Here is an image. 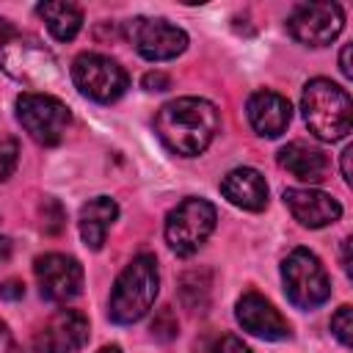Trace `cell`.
Returning a JSON list of instances; mask_svg holds the SVG:
<instances>
[{
  "mask_svg": "<svg viewBox=\"0 0 353 353\" xmlns=\"http://www.w3.org/2000/svg\"><path fill=\"white\" fill-rule=\"evenodd\" d=\"M221 127V113L210 99L176 97L165 102L154 116V132L163 146L179 157L201 154Z\"/></svg>",
  "mask_w": 353,
  "mask_h": 353,
  "instance_id": "obj_1",
  "label": "cell"
},
{
  "mask_svg": "<svg viewBox=\"0 0 353 353\" xmlns=\"http://www.w3.org/2000/svg\"><path fill=\"white\" fill-rule=\"evenodd\" d=\"M301 110L309 132L320 141H339L353 127V102L347 91L325 77H314L303 85Z\"/></svg>",
  "mask_w": 353,
  "mask_h": 353,
  "instance_id": "obj_2",
  "label": "cell"
},
{
  "mask_svg": "<svg viewBox=\"0 0 353 353\" xmlns=\"http://www.w3.org/2000/svg\"><path fill=\"white\" fill-rule=\"evenodd\" d=\"M160 287V270L157 259L152 254H138L132 262L119 273L110 301H108V317L119 325L138 323L154 303Z\"/></svg>",
  "mask_w": 353,
  "mask_h": 353,
  "instance_id": "obj_3",
  "label": "cell"
},
{
  "mask_svg": "<svg viewBox=\"0 0 353 353\" xmlns=\"http://www.w3.org/2000/svg\"><path fill=\"white\" fill-rule=\"evenodd\" d=\"M0 66L25 85H50L58 80L52 52L39 39L11 28L6 19H0Z\"/></svg>",
  "mask_w": 353,
  "mask_h": 353,
  "instance_id": "obj_4",
  "label": "cell"
},
{
  "mask_svg": "<svg viewBox=\"0 0 353 353\" xmlns=\"http://www.w3.org/2000/svg\"><path fill=\"white\" fill-rule=\"evenodd\" d=\"M281 281L284 292L292 306L298 309H317L331 295V281L323 262L309 248H295L281 262Z\"/></svg>",
  "mask_w": 353,
  "mask_h": 353,
  "instance_id": "obj_5",
  "label": "cell"
},
{
  "mask_svg": "<svg viewBox=\"0 0 353 353\" xmlns=\"http://www.w3.org/2000/svg\"><path fill=\"white\" fill-rule=\"evenodd\" d=\"M218 221L215 207L207 199H185L179 201L168 218H165V243L171 245V251H176L179 256H190L196 254L204 240L212 234Z\"/></svg>",
  "mask_w": 353,
  "mask_h": 353,
  "instance_id": "obj_6",
  "label": "cell"
},
{
  "mask_svg": "<svg viewBox=\"0 0 353 353\" xmlns=\"http://www.w3.org/2000/svg\"><path fill=\"white\" fill-rule=\"evenodd\" d=\"M72 80L83 97L102 105L116 102L130 85V77L119 66V61L102 52H80L72 63Z\"/></svg>",
  "mask_w": 353,
  "mask_h": 353,
  "instance_id": "obj_7",
  "label": "cell"
},
{
  "mask_svg": "<svg viewBox=\"0 0 353 353\" xmlns=\"http://www.w3.org/2000/svg\"><path fill=\"white\" fill-rule=\"evenodd\" d=\"M17 119L36 143L55 146V143H61V138L72 121V113L61 99H55L50 94L28 91V94L17 97Z\"/></svg>",
  "mask_w": 353,
  "mask_h": 353,
  "instance_id": "obj_8",
  "label": "cell"
},
{
  "mask_svg": "<svg viewBox=\"0 0 353 353\" xmlns=\"http://www.w3.org/2000/svg\"><path fill=\"white\" fill-rule=\"evenodd\" d=\"M345 25V11L339 3H301L292 8L287 28L295 41L306 47L331 44Z\"/></svg>",
  "mask_w": 353,
  "mask_h": 353,
  "instance_id": "obj_9",
  "label": "cell"
},
{
  "mask_svg": "<svg viewBox=\"0 0 353 353\" xmlns=\"http://www.w3.org/2000/svg\"><path fill=\"white\" fill-rule=\"evenodd\" d=\"M33 273L39 281V292L47 301L63 303L77 298L83 290V265L74 256H66L58 251L41 254L33 262Z\"/></svg>",
  "mask_w": 353,
  "mask_h": 353,
  "instance_id": "obj_10",
  "label": "cell"
},
{
  "mask_svg": "<svg viewBox=\"0 0 353 353\" xmlns=\"http://www.w3.org/2000/svg\"><path fill=\"white\" fill-rule=\"evenodd\" d=\"M130 39L146 61H171L188 47V33L160 17H138L130 22Z\"/></svg>",
  "mask_w": 353,
  "mask_h": 353,
  "instance_id": "obj_11",
  "label": "cell"
},
{
  "mask_svg": "<svg viewBox=\"0 0 353 353\" xmlns=\"http://www.w3.org/2000/svg\"><path fill=\"white\" fill-rule=\"evenodd\" d=\"M88 342V320L77 309H58L33 336L36 353H74Z\"/></svg>",
  "mask_w": 353,
  "mask_h": 353,
  "instance_id": "obj_12",
  "label": "cell"
},
{
  "mask_svg": "<svg viewBox=\"0 0 353 353\" xmlns=\"http://www.w3.org/2000/svg\"><path fill=\"white\" fill-rule=\"evenodd\" d=\"M234 317L237 323L254 334V336H262V339H290L292 331H290V323L281 317V312L259 292H243L237 306H234Z\"/></svg>",
  "mask_w": 353,
  "mask_h": 353,
  "instance_id": "obj_13",
  "label": "cell"
},
{
  "mask_svg": "<svg viewBox=\"0 0 353 353\" xmlns=\"http://www.w3.org/2000/svg\"><path fill=\"white\" fill-rule=\"evenodd\" d=\"M281 199L290 207L292 218L309 229H323V226L339 221V215H342V204L331 193H323L314 188H287Z\"/></svg>",
  "mask_w": 353,
  "mask_h": 353,
  "instance_id": "obj_14",
  "label": "cell"
},
{
  "mask_svg": "<svg viewBox=\"0 0 353 353\" xmlns=\"http://www.w3.org/2000/svg\"><path fill=\"white\" fill-rule=\"evenodd\" d=\"M248 121L251 127L256 130V135L262 138H279L290 119H292V108H290V99L276 94V91H254L248 97Z\"/></svg>",
  "mask_w": 353,
  "mask_h": 353,
  "instance_id": "obj_15",
  "label": "cell"
},
{
  "mask_svg": "<svg viewBox=\"0 0 353 353\" xmlns=\"http://www.w3.org/2000/svg\"><path fill=\"white\" fill-rule=\"evenodd\" d=\"M221 193L234 207H243L251 212H259L268 204V182L256 168H248V165L232 168L221 182Z\"/></svg>",
  "mask_w": 353,
  "mask_h": 353,
  "instance_id": "obj_16",
  "label": "cell"
},
{
  "mask_svg": "<svg viewBox=\"0 0 353 353\" xmlns=\"http://www.w3.org/2000/svg\"><path fill=\"white\" fill-rule=\"evenodd\" d=\"M279 165L287 168L301 182H320L328 171V157L323 149L306 141H290L279 149Z\"/></svg>",
  "mask_w": 353,
  "mask_h": 353,
  "instance_id": "obj_17",
  "label": "cell"
},
{
  "mask_svg": "<svg viewBox=\"0 0 353 353\" xmlns=\"http://www.w3.org/2000/svg\"><path fill=\"white\" fill-rule=\"evenodd\" d=\"M119 218V204L110 196H97L91 201H85L80 207V237L91 251H99L108 229L113 226V221Z\"/></svg>",
  "mask_w": 353,
  "mask_h": 353,
  "instance_id": "obj_18",
  "label": "cell"
},
{
  "mask_svg": "<svg viewBox=\"0 0 353 353\" xmlns=\"http://www.w3.org/2000/svg\"><path fill=\"white\" fill-rule=\"evenodd\" d=\"M36 14L44 19L47 30L58 41H72L83 28V11L74 3H63V0L41 3V6H36Z\"/></svg>",
  "mask_w": 353,
  "mask_h": 353,
  "instance_id": "obj_19",
  "label": "cell"
},
{
  "mask_svg": "<svg viewBox=\"0 0 353 353\" xmlns=\"http://www.w3.org/2000/svg\"><path fill=\"white\" fill-rule=\"evenodd\" d=\"M331 334H334L345 347H350V342H353V309H350L347 303L334 312V317H331Z\"/></svg>",
  "mask_w": 353,
  "mask_h": 353,
  "instance_id": "obj_20",
  "label": "cell"
},
{
  "mask_svg": "<svg viewBox=\"0 0 353 353\" xmlns=\"http://www.w3.org/2000/svg\"><path fill=\"white\" fill-rule=\"evenodd\" d=\"M19 163V146L14 138H0V182H6Z\"/></svg>",
  "mask_w": 353,
  "mask_h": 353,
  "instance_id": "obj_21",
  "label": "cell"
},
{
  "mask_svg": "<svg viewBox=\"0 0 353 353\" xmlns=\"http://www.w3.org/2000/svg\"><path fill=\"white\" fill-rule=\"evenodd\" d=\"M171 85V77L163 72H146L143 74V88L146 91H165Z\"/></svg>",
  "mask_w": 353,
  "mask_h": 353,
  "instance_id": "obj_22",
  "label": "cell"
},
{
  "mask_svg": "<svg viewBox=\"0 0 353 353\" xmlns=\"http://www.w3.org/2000/svg\"><path fill=\"white\" fill-rule=\"evenodd\" d=\"M25 295V284L17 281V279H8V281H0V298L3 301H19Z\"/></svg>",
  "mask_w": 353,
  "mask_h": 353,
  "instance_id": "obj_23",
  "label": "cell"
},
{
  "mask_svg": "<svg viewBox=\"0 0 353 353\" xmlns=\"http://www.w3.org/2000/svg\"><path fill=\"white\" fill-rule=\"evenodd\" d=\"M215 353H251V347L243 342V339H237V336H223L221 342H218V347H215Z\"/></svg>",
  "mask_w": 353,
  "mask_h": 353,
  "instance_id": "obj_24",
  "label": "cell"
},
{
  "mask_svg": "<svg viewBox=\"0 0 353 353\" xmlns=\"http://www.w3.org/2000/svg\"><path fill=\"white\" fill-rule=\"evenodd\" d=\"M0 353H22L17 339H14V334L8 331V325L3 320H0Z\"/></svg>",
  "mask_w": 353,
  "mask_h": 353,
  "instance_id": "obj_25",
  "label": "cell"
},
{
  "mask_svg": "<svg viewBox=\"0 0 353 353\" xmlns=\"http://www.w3.org/2000/svg\"><path fill=\"white\" fill-rule=\"evenodd\" d=\"M350 157H353V146H345V149H342V176H345L347 185L353 182V174H350Z\"/></svg>",
  "mask_w": 353,
  "mask_h": 353,
  "instance_id": "obj_26",
  "label": "cell"
},
{
  "mask_svg": "<svg viewBox=\"0 0 353 353\" xmlns=\"http://www.w3.org/2000/svg\"><path fill=\"white\" fill-rule=\"evenodd\" d=\"M339 72H342L345 77L353 74V72H350V44H345L342 52H339Z\"/></svg>",
  "mask_w": 353,
  "mask_h": 353,
  "instance_id": "obj_27",
  "label": "cell"
},
{
  "mask_svg": "<svg viewBox=\"0 0 353 353\" xmlns=\"http://www.w3.org/2000/svg\"><path fill=\"white\" fill-rule=\"evenodd\" d=\"M11 251H14V248H11V240L0 234V265H6V262L11 259Z\"/></svg>",
  "mask_w": 353,
  "mask_h": 353,
  "instance_id": "obj_28",
  "label": "cell"
},
{
  "mask_svg": "<svg viewBox=\"0 0 353 353\" xmlns=\"http://www.w3.org/2000/svg\"><path fill=\"white\" fill-rule=\"evenodd\" d=\"M342 268H345V273L350 276V237L342 240Z\"/></svg>",
  "mask_w": 353,
  "mask_h": 353,
  "instance_id": "obj_29",
  "label": "cell"
},
{
  "mask_svg": "<svg viewBox=\"0 0 353 353\" xmlns=\"http://www.w3.org/2000/svg\"><path fill=\"white\" fill-rule=\"evenodd\" d=\"M97 353H124V350H121L119 345H105V347H99Z\"/></svg>",
  "mask_w": 353,
  "mask_h": 353,
  "instance_id": "obj_30",
  "label": "cell"
}]
</instances>
